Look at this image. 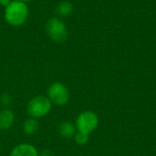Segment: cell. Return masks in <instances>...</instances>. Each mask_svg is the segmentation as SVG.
Segmentation results:
<instances>
[{
  "mask_svg": "<svg viewBox=\"0 0 156 156\" xmlns=\"http://www.w3.org/2000/svg\"><path fill=\"white\" fill-rule=\"evenodd\" d=\"M29 10L26 3L14 0L5 9V21L13 26L18 27L26 22L28 17Z\"/></svg>",
  "mask_w": 156,
  "mask_h": 156,
  "instance_id": "obj_1",
  "label": "cell"
},
{
  "mask_svg": "<svg viewBox=\"0 0 156 156\" xmlns=\"http://www.w3.org/2000/svg\"><path fill=\"white\" fill-rule=\"evenodd\" d=\"M52 103L47 96L37 95L33 97L27 105V112L31 118L39 119L48 115L51 109Z\"/></svg>",
  "mask_w": 156,
  "mask_h": 156,
  "instance_id": "obj_2",
  "label": "cell"
},
{
  "mask_svg": "<svg viewBox=\"0 0 156 156\" xmlns=\"http://www.w3.org/2000/svg\"><path fill=\"white\" fill-rule=\"evenodd\" d=\"M52 104L62 107L69 101V91L65 84L59 81L53 82L48 89L47 96Z\"/></svg>",
  "mask_w": 156,
  "mask_h": 156,
  "instance_id": "obj_3",
  "label": "cell"
},
{
  "mask_svg": "<svg viewBox=\"0 0 156 156\" xmlns=\"http://www.w3.org/2000/svg\"><path fill=\"white\" fill-rule=\"evenodd\" d=\"M46 32L49 38L56 43H63L68 38V29L66 25L56 17L48 20L46 24Z\"/></svg>",
  "mask_w": 156,
  "mask_h": 156,
  "instance_id": "obj_4",
  "label": "cell"
},
{
  "mask_svg": "<svg viewBox=\"0 0 156 156\" xmlns=\"http://www.w3.org/2000/svg\"><path fill=\"white\" fill-rule=\"evenodd\" d=\"M75 123L78 132L90 134L97 128L99 118L95 112L91 111H85L78 115Z\"/></svg>",
  "mask_w": 156,
  "mask_h": 156,
  "instance_id": "obj_5",
  "label": "cell"
},
{
  "mask_svg": "<svg viewBox=\"0 0 156 156\" xmlns=\"http://www.w3.org/2000/svg\"><path fill=\"white\" fill-rule=\"evenodd\" d=\"M9 156H38V152L32 144H20L12 149Z\"/></svg>",
  "mask_w": 156,
  "mask_h": 156,
  "instance_id": "obj_6",
  "label": "cell"
},
{
  "mask_svg": "<svg viewBox=\"0 0 156 156\" xmlns=\"http://www.w3.org/2000/svg\"><path fill=\"white\" fill-rule=\"evenodd\" d=\"M15 122V113L10 109H4L0 112V131L9 130Z\"/></svg>",
  "mask_w": 156,
  "mask_h": 156,
  "instance_id": "obj_7",
  "label": "cell"
},
{
  "mask_svg": "<svg viewBox=\"0 0 156 156\" xmlns=\"http://www.w3.org/2000/svg\"><path fill=\"white\" fill-rule=\"evenodd\" d=\"M76 131H77L76 126L72 122L68 121L62 122L58 126V133L60 136L63 138L68 139V138L74 137V135L76 134Z\"/></svg>",
  "mask_w": 156,
  "mask_h": 156,
  "instance_id": "obj_8",
  "label": "cell"
},
{
  "mask_svg": "<svg viewBox=\"0 0 156 156\" xmlns=\"http://www.w3.org/2000/svg\"><path fill=\"white\" fill-rule=\"evenodd\" d=\"M39 124L37 119L34 118H28L23 123V131L27 135H33L35 134L38 130Z\"/></svg>",
  "mask_w": 156,
  "mask_h": 156,
  "instance_id": "obj_9",
  "label": "cell"
},
{
  "mask_svg": "<svg viewBox=\"0 0 156 156\" xmlns=\"http://www.w3.org/2000/svg\"><path fill=\"white\" fill-rule=\"evenodd\" d=\"M56 12L61 16H68L73 12V5L69 1H61L57 5Z\"/></svg>",
  "mask_w": 156,
  "mask_h": 156,
  "instance_id": "obj_10",
  "label": "cell"
},
{
  "mask_svg": "<svg viewBox=\"0 0 156 156\" xmlns=\"http://www.w3.org/2000/svg\"><path fill=\"white\" fill-rule=\"evenodd\" d=\"M89 134H86V133H80V132H77L76 134L74 135V140H75V143L79 145H84L86 144L88 142H89Z\"/></svg>",
  "mask_w": 156,
  "mask_h": 156,
  "instance_id": "obj_11",
  "label": "cell"
},
{
  "mask_svg": "<svg viewBox=\"0 0 156 156\" xmlns=\"http://www.w3.org/2000/svg\"><path fill=\"white\" fill-rule=\"evenodd\" d=\"M12 101V97L7 94V93H4L1 95L0 97V102L4 105V106H8Z\"/></svg>",
  "mask_w": 156,
  "mask_h": 156,
  "instance_id": "obj_12",
  "label": "cell"
},
{
  "mask_svg": "<svg viewBox=\"0 0 156 156\" xmlns=\"http://www.w3.org/2000/svg\"><path fill=\"white\" fill-rule=\"evenodd\" d=\"M38 156H54V154L50 151V150H48V149H46V150H43Z\"/></svg>",
  "mask_w": 156,
  "mask_h": 156,
  "instance_id": "obj_13",
  "label": "cell"
},
{
  "mask_svg": "<svg viewBox=\"0 0 156 156\" xmlns=\"http://www.w3.org/2000/svg\"><path fill=\"white\" fill-rule=\"evenodd\" d=\"M11 2L12 0H0V5L3 6H7Z\"/></svg>",
  "mask_w": 156,
  "mask_h": 156,
  "instance_id": "obj_14",
  "label": "cell"
},
{
  "mask_svg": "<svg viewBox=\"0 0 156 156\" xmlns=\"http://www.w3.org/2000/svg\"><path fill=\"white\" fill-rule=\"evenodd\" d=\"M19 1H22V2H24V3H27V2H31V1H33V0H19Z\"/></svg>",
  "mask_w": 156,
  "mask_h": 156,
  "instance_id": "obj_15",
  "label": "cell"
},
{
  "mask_svg": "<svg viewBox=\"0 0 156 156\" xmlns=\"http://www.w3.org/2000/svg\"><path fill=\"white\" fill-rule=\"evenodd\" d=\"M0 150H1V144H0Z\"/></svg>",
  "mask_w": 156,
  "mask_h": 156,
  "instance_id": "obj_16",
  "label": "cell"
}]
</instances>
